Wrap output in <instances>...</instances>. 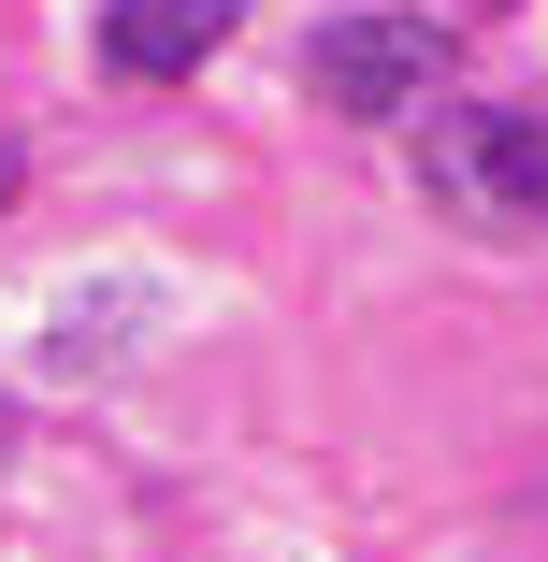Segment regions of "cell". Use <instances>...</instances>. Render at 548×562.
Here are the masks:
<instances>
[{"label":"cell","mask_w":548,"mask_h":562,"mask_svg":"<svg viewBox=\"0 0 548 562\" xmlns=\"http://www.w3.org/2000/svg\"><path fill=\"white\" fill-rule=\"evenodd\" d=\"M0 447H15V418H0Z\"/></svg>","instance_id":"obj_6"},{"label":"cell","mask_w":548,"mask_h":562,"mask_svg":"<svg viewBox=\"0 0 548 562\" xmlns=\"http://www.w3.org/2000/svg\"><path fill=\"white\" fill-rule=\"evenodd\" d=\"M303 87L333 101L347 131H390V116H418V101H448V30L433 15H333L303 44Z\"/></svg>","instance_id":"obj_2"},{"label":"cell","mask_w":548,"mask_h":562,"mask_svg":"<svg viewBox=\"0 0 548 562\" xmlns=\"http://www.w3.org/2000/svg\"><path fill=\"white\" fill-rule=\"evenodd\" d=\"M0 202H15V145H0Z\"/></svg>","instance_id":"obj_5"},{"label":"cell","mask_w":548,"mask_h":562,"mask_svg":"<svg viewBox=\"0 0 548 562\" xmlns=\"http://www.w3.org/2000/svg\"><path fill=\"white\" fill-rule=\"evenodd\" d=\"M116 317H131V289H116V303H101V289H87V303H58V331H44V361H58V375H87V361H116V347H131Z\"/></svg>","instance_id":"obj_4"},{"label":"cell","mask_w":548,"mask_h":562,"mask_svg":"<svg viewBox=\"0 0 548 562\" xmlns=\"http://www.w3.org/2000/svg\"><path fill=\"white\" fill-rule=\"evenodd\" d=\"M418 202L491 232V246L548 232V116H519V101H418Z\"/></svg>","instance_id":"obj_1"},{"label":"cell","mask_w":548,"mask_h":562,"mask_svg":"<svg viewBox=\"0 0 548 562\" xmlns=\"http://www.w3.org/2000/svg\"><path fill=\"white\" fill-rule=\"evenodd\" d=\"M216 44H232V0H116L101 15V72H131V87H174Z\"/></svg>","instance_id":"obj_3"}]
</instances>
